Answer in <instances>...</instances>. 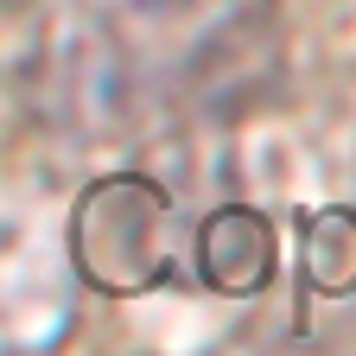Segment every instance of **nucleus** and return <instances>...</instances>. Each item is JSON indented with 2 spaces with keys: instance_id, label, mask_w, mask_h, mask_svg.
Returning a JSON list of instances; mask_svg holds the SVG:
<instances>
[{
  "instance_id": "obj_3",
  "label": "nucleus",
  "mask_w": 356,
  "mask_h": 356,
  "mask_svg": "<svg viewBox=\"0 0 356 356\" xmlns=\"http://www.w3.org/2000/svg\"><path fill=\"white\" fill-rule=\"evenodd\" d=\"M197 248V280L210 293H229V299H248L274 280V229L267 216L248 210V204H222L204 216V229L191 236Z\"/></svg>"
},
{
  "instance_id": "obj_1",
  "label": "nucleus",
  "mask_w": 356,
  "mask_h": 356,
  "mask_svg": "<svg viewBox=\"0 0 356 356\" xmlns=\"http://www.w3.org/2000/svg\"><path fill=\"white\" fill-rule=\"evenodd\" d=\"M274 0H115L96 51L108 89H197L254 32Z\"/></svg>"
},
{
  "instance_id": "obj_4",
  "label": "nucleus",
  "mask_w": 356,
  "mask_h": 356,
  "mask_svg": "<svg viewBox=\"0 0 356 356\" xmlns=\"http://www.w3.org/2000/svg\"><path fill=\"white\" fill-rule=\"evenodd\" d=\"M299 267H305V286L325 293V299H343L356 293V210L331 204L305 222V248H299Z\"/></svg>"
},
{
  "instance_id": "obj_2",
  "label": "nucleus",
  "mask_w": 356,
  "mask_h": 356,
  "mask_svg": "<svg viewBox=\"0 0 356 356\" xmlns=\"http://www.w3.org/2000/svg\"><path fill=\"white\" fill-rule=\"evenodd\" d=\"M185 216H178L172 191L147 172H115V178H96L76 210H70V261L76 274L96 286V293H115V299H134V293H153V286H172L185 274Z\"/></svg>"
}]
</instances>
